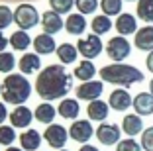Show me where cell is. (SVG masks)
<instances>
[{
  "label": "cell",
  "mask_w": 153,
  "mask_h": 151,
  "mask_svg": "<svg viewBox=\"0 0 153 151\" xmlns=\"http://www.w3.org/2000/svg\"><path fill=\"white\" fill-rule=\"evenodd\" d=\"M71 89H73V75L67 73V69L63 65H47L37 75L36 92L43 100L65 98Z\"/></svg>",
  "instance_id": "1"
},
{
  "label": "cell",
  "mask_w": 153,
  "mask_h": 151,
  "mask_svg": "<svg viewBox=\"0 0 153 151\" xmlns=\"http://www.w3.org/2000/svg\"><path fill=\"white\" fill-rule=\"evenodd\" d=\"M100 79L110 85H120V86H130L134 83L143 80V73L137 67L126 65V63H112V65H104L100 69Z\"/></svg>",
  "instance_id": "2"
},
{
  "label": "cell",
  "mask_w": 153,
  "mask_h": 151,
  "mask_svg": "<svg viewBox=\"0 0 153 151\" xmlns=\"http://www.w3.org/2000/svg\"><path fill=\"white\" fill-rule=\"evenodd\" d=\"M0 94L4 98L6 104H24L32 94V85L30 80L24 75H16V73H10L8 77H4L2 80V86H0Z\"/></svg>",
  "instance_id": "3"
},
{
  "label": "cell",
  "mask_w": 153,
  "mask_h": 151,
  "mask_svg": "<svg viewBox=\"0 0 153 151\" xmlns=\"http://www.w3.org/2000/svg\"><path fill=\"white\" fill-rule=\"evenodd\" d=\"M14 24L20 26V30H32L39 24V14L32 4H20L14 10Z\"/></svg>",
  "instance_id": "4"
},
{
  "label": "cell",
  "mask_w": 153,
  "mask_h": 151,
  "mask_svg": "<svg viewBox=\"0 0 153 151\" xmlns=\"http://www.w3.org/2000/svg\"><path fill=\"white\" fill-rule=\"evenodd\" d=\"M106 53H108V57L112 59L114 63H122L126 57H130L131 45L124 36H116L106 43Z\"/></svg>",
  "instance_id": "5"
},
{
  "label": "cell",
  "mask_w": 153,
  "mask_h": 151,
  "mask_svg": "<svg viewBox=\"0 0 153 151\" xmlns=\"http://www.w3.org/2000/svg\"><path fill=\"white\" fill-rule=\"evenodd\" d=\"M76 49H79V53H81L82 57H86V59H90V61H92L94 57H98V55L102 53V41H100V36L90 33V36L79 39Z\"/></svg>",
  "instance_id": "6"
},
{
  "label": "cell",
  "mask_w": 153,
  "mask_h": 151,
  "mask_svg": "<svg viewBox=\"0 0 153 151\" xmlns=\"http://www.w3.org/2000/svg\"><path fill=\"white\" fill-rule=\"evenodd\" d=\"M43 138H45V141L49 143L51 147H55V149H63L69 135H67V129H65L61 124H49L47 128H45Z\"/></svg>",
  "instance_id": "7"
},
{
  "label": "cell",
  "mask_w": 153,
  "mask_h": 151,
  "mask_svg": "<svg viewBox=\"0 0 153 151\" xmlns=\"http://www.w3.org/2000/svg\"><path fill=\"white\" fill-rule=\"evenodd\" d=\"M94 133L96 132L92 129V124H90L88 120H76V122H73L71 128H69V135H71L76 143H82V145H85Z\"/></svg>",
  "instance_id": "8"
},
{
  "label": "cell",
  "mask_w": 153,
  "mask_h": 151,
  "mask_svg": "<svg viewBox=\"0 0 153 151\" xmlns=\"http://www.w3.org/2000/svg\"><path fill=\"white\" fill-rule=\"evenodd\" d=\"M104 80H86V83H81V86L76 89V98H81V100H98L100 94L104 90Z\"/></svg>",
  "instance_id": "9"
},
{
  "label": "cell",
  "mask_w": 153,
  "mask_h": 151,
  "mask_svg": "<svg viewBox=\"0 0 153 151\" xmlns=\"http://www.w3.org/2000/svg\"><path fill=\"white\" fill-rule=\"evenodd\" d=\"M96 138L102 145H118L120 141V128L116 124H108V122H102L96 129Z\"/></svg>",
  "instance_id": "10"
},
{
  "label": "cell",
  "mask_w": 153,
  "mask_h": 151,
  "mask_svg": "<svg viewBox=\"0 0 153 151\" xmlns=\"http://www.w3.org/2000/svg\"><path fill=\"white\" fill-rule=\"evenodd\" d=\"M108 104L110 108H114L116 112H126L128 108L134 104V98L130 96L126 89H116L110 92V98H108Z\"/></svg>",
  "instance_id": "11"
},
{
  "label": "cell",
  "mask_w": 153,
  "mask_h": 151,
  "mask_svg": "<svg viewBox=\"0 0 153 151\" xmlns=\"http://www.w3.org/2000/svg\"><path fill=\"white\" fill-rule=\"evenodd\" d=\"M41 28H43V33L55 36L57 31H61L65 28V22L61 20V14L53 12V10H47V12L41 16Z\"/></svg>",
  "instance_id": "12"
},
{
  "label": "cell",
  "mask_w": 153,
  "mask_h": 151,
  "mask_svg": "<svg viewBox=\"0 0 153 151\" xmlns=\"http://www.w3.org/2000/svg\"><path fill=\"white\" fill-rule=\"evenodd\" d=\"M114 28L118 30V33L120 36H131V33H135L137 31V20H135L134 14H128V12H122L120 16L116 18V24H114Z\"/></svg>",
  "instance_id": "13"
},
{
  "label": "cell",
  "mask_w": 153,
  "mask_h": 151,
  "mask_svg": "<svg viewBox=\"0 0 153 151\" xmlns=\"http://www.w3.org/2000/svg\"><path fill=\"white\" fill-rule=\"evenodd\" d=\"M33 120V112L27 106H16L12 112H10V122H12L14 128H27Z\"/></svg>",
  "instance_id": "14"
},
{
  "label": "cell",
  "mask_w": 153,
  "mask_h": 151,
  "mask_svg": "<svg viewBox=\"0 0 153 151\" xmlns=\"http://www.w3.org/2000/svg\"><path fill=\"white\" fill-rule=\"evenodd\" d=\"M134 110L140 116H151L153 114V94L151 92H140L134 96Z\"/></svg>",
  "instance_id": "15"
},
{
  "label": "cell",
  "mask_w": 153,
  "mask_h": 151,
  "mask_svg": "<svg viewBox=\"0 0 153 151\" xmlns=\"http://www.w3.org/2000/svg\"><path fill=\"white\" fill-rule=\"evenodd\" d=\"M135 47L140 51H153V26H143L135 31Z\"/></svg>",
  "instance_id": "16"
},
{
  "label": "cell",
  "mask_w": 153,
  "mask_h": 151,
  "mask_svg": "<svg viewBox=\"0 0 153 151\" xmlns=\"http://www.w3.org/2000/svg\"><path fill=\"white\" fill-rule=\"evenodd\" d=\"M33 47H36L37 55H49V53H53V51H57L55 39H53V36H49V33H39V36H36Z\"/></svg>",
  "instance_id": "17"
},
{
  "label": "cell",
  "mask_w": 153,
  "mask_h": 151,
  "mask_svg": "<svg viewBox=\"0 0 153 151\" xmlns=\"http://www.w3.org/2000/svg\"><path fill=\"white\" fill-rule=\"evenodd\" d=\"M122 129L126 135H137L143 132V120L140 114H128L122 120Z\"/></svg>",
  "instance_id": "18"
},
{
  "label": "cell",
  "mask_w": 153,
  "mask_h": 151,
  "mask_svg": "<svg viewBox=\"0 0 153 151\" xmlns=\"http://www.w3.org/2000/svg\"><path fill=\"white\" fill-rule=\"evenodd\" d=\"M108 112H110V104L102 102V100H92L86 108V114H88L90 120H96V122H104L108 118Z\"/></svg>",
  "instance_id": "19"
},
{
  "label": "cell",
  "mask_w": 153,
  "mask_h": 151,
  "mask_svg": "<svg viewBox=\"0 0 153 151\" xmlns=\"http://www.w3.org/2000/svg\"><path fill=\"white\" fill-rule=\"evenodd\" d=\"M94 75H96V67H94V63L90 61V59L81 61L79 65L75 67V71H73V77H75V79H79L81 83L92 80V77H94Z\"/></svg>",
  "instance_id": "20"
},
{
  "label": "cell",
  "mask_w": 153,
  "mask_h": 151,
  "mask_svg": "<svg viewBox=\"0 0 153 151\" xmlns=\"http://www.w3.org/2000/svg\"><path fill=\"white\" fill-rule=\"evenodd\" d=\"M65 30L71 36H81L82 31L86 30V20L82 14H69L67 22H65Z\"/></svg>",
  "instance_id": "21"
},
{
  "label": "cell",
  "mask_w": 153,
  "mask_h": 151,
  "mask_svg": "<svg viewBox=\"0 0 153 151\" xmlns=\"http://www.w3.org/2000/svg\"><path fill=\"white\" fill-rule=\"evenodd\" d=\"M20 71L24 75H32L41 69V59L37 57V53H26L24 57H20Z\"/></svg>",
  "instance_id": "22"
},
{
  "label": "cell",
  "mask_w": 153,
  "mask_h": 151,
  "mask_svg": "<svg viewBox=\"0 0 153 151\" xmlns=\"http://www.w3.org/2000/svg\"><path fill=\"white\" fill-rule=\"evenodd\" d=\"M57 112L63 116L65 120H76V116L81 112V106H79V102H76L75 98H63Z\"/></svg>",
  "instance_id": "23"
},
{
  "label": "cell",
  "mask_w": 153,
  "mask_h": 151,
  "mask_svg": "<svg viewBox=\"0 0 153 151\" xmlns=\"http://www.w3.org/2000/svg\"><path fill=\"white\" fill-rule=\"evenodd\" d=\"M41 143V135L36 129H26V132L20 135V145L24 151H36Z\"/></svg>",
  "instance_id": "24"
},
{
  "label": "cell",
  "mask_w": 153,
  "mask_h": 151,
  "mask_svg": "<svg viewBox=\"0 0 153 151\" xmlns=\"http://www.w3.org/2000/svg\"><path fill=\"white\" fill-rule=\"evenodd\" d=\"M57 57H59V61L63 63V65H71V63H75L76 61V55H79V49H76V45H73V43H61L57 47Z\"/></svg>",
  "instance_id": "25"
},
{
  "label": "cell",
  "mask_w": 153,
  "mask_h": 151,
  "mask_svg": "<svg viewBox=\"0 0 153 151\" xmlns=\"http://www.w3.org/2000/svg\"><path fill=\"white\" fill-rule=\"evenodd\" d=\"M32 43H33V39L27 36L26 30H18V31H14L12 36H10V45H12L16 51H26Z\"/></svg>",
  "instance_id": "26"
},
{
  "label": "cell",
  "mask_w": 153,
  "mask_h": 151,
  "mask_svg": "<svg viewBox=\"0 0 153 151\" xmlns=\"http://www.w3.org/2000/svg\"><path fill=\"white\" fill-rule=\"evenodd\" d=\"M112 20H110V16H106V14H100V16H94L92 18V22H90V28H92V33H96V36H104V33H108L110 30H112Z\"/></svg>",
  "instance_id": "27"
},
{
  "label": "cell",
  "mask_w": 153,
  "mask_h": 151,
  "mask_svg": "<svg viewBox=\"0 0 153 151\" xmlns=\"http://www.w3.org/2000/svg\"><path fill=\"white\" fill-rule=\"evenodd\" d=\"M55 114H57V110H55L51 104H47V102H43V104H39V106L36 108V112H33V116H36V120L37 122H41V124H53V120H55Z\"/></svg>",
  "instance_id": "28"
},
{
  "label": "cell",
  "mask_w": 153,
  "mask_h": 151,
  "mask_svg": "<svg viewBox=\"0 0 153 151\" xmlns=\"http://www.w3.org/2000/svg\"><path fill=\"white\" fill-rule=\"evenodd\" d=\"M137 18L145 24H153V0H137V8H135Z\"/></svg>",
  "instance_id": "29"
},
{
  "label": "cell",
  "mask_w": 153,
  "mask_h": 151,
  "mask_svg": "<svg viewBox=\"0 0 153 151\" xmlns=\"http://www.w3.org/2000/svg\"><path fill=\"white\" fill-rule=\"evenodd\" d=\"M100 10L106 16H120L122 14V0H100Z\"/></svg>",
  "instance_id": "30"
},
{
  "label": "cell",
  "mask_w": 153,
  "mask_h": 151,
  "mask_svg": "<svg viewBox=\"0 0 153 151\" xmlns=\"http://www.w3.org/2000/svg\"><path fill=\"white\" fill-rule=\"evenodd\" d=\"M49 6L53 12L57 14H67L73 10V6H75V0H49Z\"/></svg>",
  "instance_id": "31"
},
{
  "label": "cell",
  "mask_w": 153,
  "mask_h": 151,
  "mask_svg": "<svg viewBox=\"0 0 153 151\" xmlns=\"http://www.w3.org/2000/svg\"><path fill=\"white\" fill-rule=\"evenodd\" d=\"M75 6L79 10V14L86 16V14H92L98 8V0H75Z\"/></svg>",
  "instance_id": "32"
},
{
  "label": "cell",
  "mask_w": 153,
  "mask_h": 151,
  "mask_svg": "<svg viewBox=\"0 0 153 151\" xmlns=\"http://www.w3.org/2000/svg\"><path fill=\"white\" fill-rule=\"evenodd\" d=\"M14 67H16L14 55L8 53V51H2V53H0V73H10Z\"/></svg>",
  "instance_id": "33"
},
{
  "label": "cell",
  "mask_w": 153,
  "mask_h": 151,
  "mask_svg": "<svg viewBox=\"0 0 153 151\" xmlns=\"http://www.w3.org/2000/svg\"><path fill=\"white\" fill-rule=\"evenodd\" d=\"M16 139L14 126H0V145H10Z\"/></svg>",
  "instance_id": "34"
},
{
  "label": "cell",
  "mask_w": 153,
  "mask_h": 151,
  "mask_svg": "<svg viewBox=\"0 0 153 151\" xmlns=\"http://www.w3.org/2000/svg\"><path fill=\"white\" fill-rule=\"evenodd\" d=\"M141 143H137L135 139L128 138V139H120L116 145V151H141Z\"/></svg>",
  "instance_id": "35"
},
{
  "label": "cell",
  "mask_w": 153,
  "mask_h": 151,
  "mask_svg": "<svg viewBox=\"0 0 153 151\" xmlns=\"http://www.w3.org/2000/svg\"><path fill=\"white\" fill-rule=\"evenodd\" d=\"M14 22V12L8 8V6H0V30H6L10 24Z\"/></svg>",
  "instance_id": "36"
},
{
  "label": "cell",
  "mask_w": 153,
  "mask_h": 151,
  "mask_svg": "<svg viewBox=\"0 0 153 151\" xmlns=\"http://www.w3.org/2000/svg\"><path fill=\"white\" fill-rule=\"evenodd\" d=\"M141 147L143 151H153V126L141 132Z\"/></svg>",
  "instance_id": "37"
},
{
  "label": "cell",
  "mask_w": 153,
  "mask_h": 151,
  "mask_svg": "<svg viewBox=\"0 0 153 151\" xmlns=\"http://www.w3.org/2000/svg\"><path fill=\"white\" fill-rule=\"evenodd\" d=\"M6 118H10V114H8V110H6V104L0 102V124H4Z\"/></svg>",
  "instance_id": "38"
},
{
  "label": "cell",
  "mask_w": 153,
  "mask_h": 151,
  "mask_svg": "<svg viewBox=\"0 0 153 151\" xmlns=\"http://www.w3.org/2000/svg\"><path fill=\"white\" fill-rule=\"evenodd\" d=\"M145 67H147L149 73H153V51H149L147 59H145Z\"/></svg>",
  "instance_id": "39"
},
{
  "label": "cell",
  "mask_w": 153,
  "mask_h": 151,
  "mask_svg": "<svg viewBox=\"0 0 153 151\" xmlns=\"http://www.w3.org/2000/svg\"><path fill=\"white\" fill-rule=\"evenodd\" d=\"M8 43H10V39H6V37H4V33L0 31V53H2V51L6 49V45H8Z\"/></svg>",
  "instance_id": "40"
},
{
  "label": "cell",
  "mask_w": 153,
  "mask_h": 151,
  "mask_svg": "<svg viewBox=\"0 0 153 151\" xmlns=\"http://www.w3.org/2000/svg\"><path fill=\"white\" fill-rule=\"evenodd\" d=\"M79 151H98V147H94V145H88V143H85V145H82Z\"/></svg>",
  "instance_id": "41"
},
{
  "label": "cell",
  "mask_w": 153,
  "mask_h": 151,
  "mask_svg": "<svg viewBox=\"0 0 153 151\" xmlns=\"http://www.w3.org/2000/svg\"><path fill=\"white\" fill-rule=\"evenodd\" d=\"M149 92H151V94H153V79H151V80H149Z\"/></svg>",
  "instance_id": "42"
},
{
  "label": "cell",
  "mask_w": 153,
  "mask_h": 151,
  "mask_svg": "<svg viewBox=\"0 0 153 151\" xmlns=\"http://www.w3.org/2000/svg\"><path fill=\"white\" fill-rule=\"evenodd\" d=\"M6 151H22V149H18V147H8Z\"/></svg>",
  "instance_id": "43"
},
{
  "label": "cell",
  "mask_w": 153,
  "mask_h": 151,
  "mask_svg": "<svg viewBox=\"0 0 153 151\" xmlns=\"http://www.w3.org/2000/svg\"><path fill=\"white\" fill-rule=\"evenodd\" d=\"M126 2H137V0H126Z\"/></svg>",
  "instance_id": "44"
},
{
  "label": "cell",
  "mask_w": 153,
  "mask_h": 151,
  "mask_svg": "<svg viewBox=\"0 0 153 151\" xmlns=\"http://www.w3.org/2000/svg\"><path fill=\"white\" fill-rule=\"evenodd\" d=\"M61 151H63V149H61Z\"/></svg>",
  "instance_id": "45"
}]
</instances>
